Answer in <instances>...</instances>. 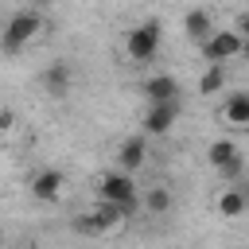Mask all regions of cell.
Returning a JSON list of instances; mask_svg holds the SVG:
<instances>
[{
    "mask_svg": "<svg viewBox=\"0 0 249 249\" xmlns=\"http://www.w3.org/2000/svg\"><path fill=\"white\" fill-rule=\"evenodd\" d=\"M39 31H43V16H39L35 8H23V12H16V16L4 23V31H0V51H4V54H19Z\"/></svg>",
    "mask_w": 249,
    "mask_h": 249,
    "instance_id": "1",
    "label": "cell"
},
{
    "mask_svg": "<svg viewBox=\"0 0 249 249\" xmlns=\"http://www.w3.org/2000/svg\"><path fill=\"white\" fill-rule=\"evenodd\" d=\"M160 39H163V27H160V19H144V23H136V27L128 31V39H124V51H128V58H132V62H148V58H156V51H160Z\"/></svg>",
    "mask_w": 249,
    "mask_h": 249,
    "instance_id": "2",
    "label": "cell"
},
{
    "mask_svg": "<svg viewBox=\"0 0 249 249\" xmlns=\"http://www.w3.org/2000/svg\"><path fill=\"white\" fill-rule=\"evenodd\" d=\"M241 47H245V39L237 31H210L202 39V58L206 62H226V58L241 54Z\"/></svg>",
    "mask_w": 249,
    "mask_h": 249,
    "instance_id": "3",
    "label": "cell"
},
{
    "mask_svg": "<svg viewBox=\"0 0 249 249\" xmlns=\"http://www.w3.org/2000/svg\"><path fill=\"white\" fill-rule=\"evenodd\" d=\"M97 198H105V202H128V198H136V183H132V175L128 171H105L101 175V183H97Z\"/></svg>",
    "mask_w": 249,
    "mask_h": 249,
    "instance_id": "4",
    "label": "cell"
},
{
    "mask_svg": "<svg viewBox=\"0 0 249 249\" xmlns=\"http://www.w3.org/2000/svg\"><path fill=\"white\" fill-rule=\"evenodd\" d=\"M175 117H179V101H156V105H148V113H144V136H167L171 132V124H175Z\"/></svg>",
    "mask_w": 249,
    "mask_h": 249,
    "instance_id": "5",
    "label": "cell"
},
{
    "mask_svg": "<svg viewBox=\"0 0 249 249\" xmlns=\"http://www.w3.org/2000/svg\"><path fill=\"white\" fill-rule=\"evenodd\" d=\"M144 160H148V136H144V132L124 136V140H121V148H117V167L132 175V171H140V167H144Z\"/></svg>",
    "mask_w": 249,
    "mask_h": 249,
    "instance_id": "6",
    "label": "cell"
},
{
    "mask_svg": "<svg viewBox=\"0 0 249 249\" xmlns=\"http://www.w3.org/2000/svg\"><path fill=\"white\" fill-rule=\"evenodd\" d=\"M62 187H66L62 171H58V167H43V171L31 179V198H39V202H54V198L62 195Z\"/></svg>",
    "mask_w": 249,
    "mask_h": 249,
    "instance_id": "7",
    "label": "cell"
},
{
    "mask_svg": "<svg viewBox=\"0 0 249 249\" xmlns=\"http://www.w3.org/2000/svg\"><path fill=\"white\" fill-rule=\"evenodd\" d=\"M70 82H74V70H70V62H62V58H54V62L43 70V89H47L51 97H66V93H70Z\"/></svg>",
    "mask_w": 249,
    "mask_h": 249,
    "instance_id": "8",
    "label": "cell"
},
{
    "mask_svg": "<svg viewBox=\"0 0 249 249\" xmlns=\"http://www.w3.org/2000/svg\"><path fill=\"white\" fill-rule=\"evenodd\" d=\"M249 210V183L245 187H226L218 195V214L222 218H241Z\"/></svg>",
    "mask_w": 249,
    "mask_h": 249,
    "instance_id": "9",
    "label": "cell"
},
{
    "mask_svg": "<svg viewBox=\"0 0 249 249\" xmlns=\"http://www.w3.org/2000/svg\"><path fill=\"white\" fill-rule=\"evenodd\" d=\"M144 97H148V105H156V101H179V82L171 74H156V78L144 82Z\"/></svg>",
    "mask_w": 249,
    "mask_h": 249,
    "instance_id": "10",
    "label": "cell"
},
{
    "mask_svg": "<svg viewBox=\"0 0 249 249\" xmlns=\"http://www.w3.org/2000/svg\"><path fill=\"white\" fill-rule=\"evenodd\" d=\"M222 121L233 124V128H249V93L245 89L241 93H230L222 101Z\"/></svg>",
    "mask_w": 249,
    "mask_h": 249,
    "instance_id": "11",
    "label": "cell"
},
{
    "mask_svg": "<svg viewBox=\"0 0 249 249\" xmlns=\"http://www.w3.org/2000/svg\"><path fill=\"white\" fill-rule=\"evenodd\" d=\"M183 31H187L195 43H202V39L214 31V19H210V12H202V8H191V12L183 16Z\"/></svg>",
    "mask_w": 249,
    "mask_h": 249,
    "instance_id": "12",
    "label": "cell"
},
{
    "mask_svg": "<svg viewBox=\"0 0 249 249\" xmlns=\"http://www.w3.org/2000/svg\"><path fill=\"white\" fill-rule=\"evenodd\" d=\"M206 160H210V167L218 171V167H226V163L241 160V148H237L233 140H214V144L206 148Z\"/></svg>",
    "mask_w": 249,
    "mask_h": 249,
    "instance_id": "13",
    "label": "cell"
},
{
    "mask_svg": "<svg viewBox=\"0 0 249 249\" xmlns=\"http://www.w3.org/2000/svg\"><path fill=\"white\" fill-rule=\"evenodd\" d=\"M171 202H175V198H171L167 187H148V195H144V210L156 214V218H163V214L171 210Z\"/></svg>",
    "mask_w": 249,
    "mask_h": 249,
    "instance_id": "14",
    "label": "cell"
},
{
    "mask_svg": "<svg viewBox=\"0 0 249 249\" xmlns=\"http://www.w3.org/2000/svg\"><path fill=\"white\" fill-rule=\"evenodd\" d=\"M222 86H226V66H222V62H210V66H206V74L198 78V93H206V97H210V93H218Z\"/></svg>",
    "mask_w": 249,
    "mask_h": 249,
    "instance_id": "15",
    "label": "cell"
},
{
    "mask_svg": "<svg viewBox=\"0 0 249 249\" xmlns=\"http://www.w3.org/2000/svg\"><path fill=\"white\" fill-rule=\"evenodd\" d=\"M70 226H74V233H82V237H97V233H101V226H97L93 210H89V214H74V222H70Z\"/></svg>",
    "mask_w": 249,
    "mask_h": 249,
    "instance_id": "16",
    "label": "cell"
},
{
    "mask_svg": "<svg viewBox=\"0 0 249 249\" xmlns=\"http://www.w3.org/2000/svg\"><path fill=\"white\" fill-rule=\"evenodd\" d=\"M241 171H245V160H233V163L218 167V175H222V179H241Z\"/></svg>",
    "mask_w": 249,
    "mask_h": 249,
    "instance_id": "17",
    "label": "cell"
},
{
    "mask_svg": "<svg viewBox=\"0 0 249 249\" xmlns=\"http://www.w3.org/2000/svg\"><path fill=\"white\" fill-rule=\"evenodd\" d=\"M233 31H237V35H241V39H245V43H249V12H245V16H241V19H237V27H233Z\"/></svg>",
    "mask_w": 249,
    "mask_h": 249,
    "instance_id": "18",
    "label": "cell"
},
{
    "mask_svg": "<svg viewBox=\"0 0 249 249\" xmlns=\"http://www.w3.org/2000/svg\"><path fill=\"white\" fill-rule=\"evenodd\" d=\"M12 121H16V113L12 109H0V128H12Z\"/></svg>",
    "mask_w": 249,
    "mask_h": 249,
    "instance_id": "19",
    "label": "cell"
},
{
    "mask_svg": "<svg viewBox=\"0 0 249 249\" xmlns=\"http://www.w3.org/2000/svg\"><path fill=\"white\" fill-rule=\"evenodd\" d=\"M54 0H31V8H51Z\"/></svg>",
    "mask_w": 249,
    "mask_h": 249,
    "instance_id": "20",
    "label": "cell"
},
{
    "mask_svg": "<svg viewBox=\"0 0 249 249\" xmlns=\"http://www.w3.org/2000/svg\"><path fill=\"white\" fill-rule=\"evenodd\" d=\"M16 249H19V245H16Z\"/></svg>",
    "mask_w": 249,
    "mask_h": 249,
    "instance_id": "21",
    "label": "cell"
}]
</instances>
